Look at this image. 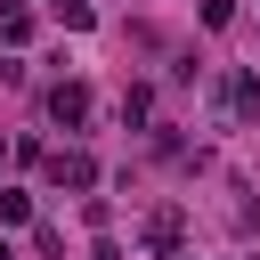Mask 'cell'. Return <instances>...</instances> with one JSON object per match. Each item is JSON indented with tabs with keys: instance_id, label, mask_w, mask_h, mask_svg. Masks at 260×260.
Here are the masks:
<instances>
[{
	"instance_id": "6da1fadb",
	"label": "cell",
	"mask_w": 260,
	"mask_h": 260,
	"mask_svg": "<svg viewBox=\"0 0 260 260\" xmlns=\"http://www.w3.org/2000/svg\"><path fill=\"white\" fill-rule=\"evenodd\" d=\"M49 122H89V89L81 81H57L49 89Z\"/></svg>"
},
{
	"instance_id": "7a4b0ae2",
	"label": "cell",
	"mask_w": 260,
	"mask_h": 260,
	"mask_svg": "<svg viewBox=\"0 0 260 260\" xmlns=\"http://www.w3.org/2000/svg\"><path fill=\"white\" fill-rule=\"evenodd\" d=\"M49 179H57V187H89V179H98V162H89V154H57V162H49Z\"/></svg>"
},
{
	"instance_id": "3957f363",
	"label": "cell",
	"mask_w": 260,
	"mask_h": 260,
	"mask_svg": "<svg viewBox=\"0 0 260 260\" xmlns=\"http://www.w3.org/2000/svg\"><path fill=\"white\" fill-rule=\"evenodd\" d=\"M146 244L171 252V244H179V211H154V219H146Z\"/></svg>"
},
{
	"instance_id": "277c9868",
	"label": "cell",
	"mask_w": 260,
	"mask_h": 260,
	"mask_svg": "<svg viewBox=\"0 0 260 260\" xmlns=\"http://www.w3.org/2000/svg\"><path fill=\"white\" fill-rule=\"evenodd\" d=\"M24 32H32V8L8 0V8H0V41H24Z\"/></svg>"
}]
</instances>
